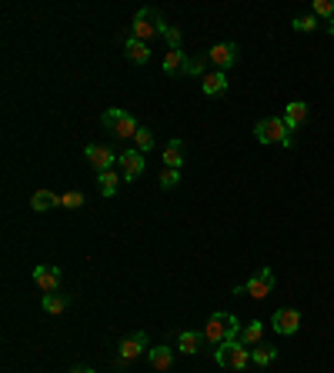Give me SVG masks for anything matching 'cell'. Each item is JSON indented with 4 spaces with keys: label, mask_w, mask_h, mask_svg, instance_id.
Masks as SVG:
<instances>
[{
    "label": "cell",
    "mask_w": 334,
    "mask_h": 373,
    "mask_svg": "<svg viewBox=\"0 0 334 373\" xmlns=\"http://www.w3.org/2000/svg\"><path fill=\"white\" fill-rule=\"evenodd\" d=\"M121 183H124L121 170H104V174H97V187H101V197H114Z\"/></svg>",
    "instance_id": "cell-19"
},
{
    "label": "cell",
    "mask_w": 334,
    "mask_h": 373,
    "mask_svg": "<svg viewBox=\"0 0 334 373\" xmlns=\"http://www.w3.org/2000/svg\"><path fill=\"white\" fill-rule=\"evenodd\" d=\"M117 167H121V177H124V183L137 180V177L144 174V153H141V150H134V147H128L124 153H121Z\"/></svg>",
    "instance_id": "cell-11"
},
{
    "label": "cell",
    "mask_w": 334,
    "mask_h": 373,
    "mask_svg": "<svg viewBox=\"0 0 334 373\" xmlns=\"http://www.w3.org/2000/svg\"><path fill=\"white\" fill-rule=\"evenodd\" d=\"M160 187H164V190L180 187V170H167V167H164V174H160Z\"/></svg>",
    "instance_id": "cell-29"
},
{
    "label": "cell",
    "mask_w": 334,
    "mask_h": 373,
    "mask_svg": "<svg viewBox=\"0 0 334 373\" xmlns=\"http://www.w3.org/2000/svg\"><path fill=\"white\" fill-rule=\"evenodd\" d=\"M160 37L167 40V47H171V50H180V27L160 24Z\"/></svg>",
    "instance_id": "cell-26"
},
{
    "label": "cell",
    "mask_w": 334,
    "mask_h": 373,
    "mask_svg": "<svg viewBox=\"0 0 334 373\" xmlns=\"http://www.w3.org/2000/svg\"><path fill=\"white\" fill-rule=\"evenodd\" d=\"M160 160H164L167 170H180V167H184V140H180V137L167 140V147H164V153H160Z\"/></svg>",
    "instance_id": "cell-17"
},
{
    "label": "cell",
    "mask_w": 334,
    "mask_h": 373,
    "mask_svg": "<svg viewBox=\"0 0 334 373\" xmlns=\"http://www.w3.org/2000/svg\"><path fill=\"white\" fill-rule=\"evenodd\" d=\"M147 360H151V367H154L157 373H167V370H171V363H174V347L157 344V347L147 350Z\"/></svg>",
    "instance_id": "cell-15"
},
{
    "label": "cell",
    "mask_w": 334,
    "mask_h": 373,
    "mask_svg": "<svg viewBox=\"0 0 334 373\" xmlns=\"http://www.w3.org/2000/svg\"><path fill=\"white\" fill-rule=\"evenodd\" d=\"M144 350H151L147 347V333H144V330H134L130 337H124V340H121V353H117V370H124L128 363H134Z\"/></svg>",
    "instance_id": "cell-7"
},
{
    "label": "cell",
    "mask_w": 334,
    "mask_h": 373,
    "mask_svg": "<svg viewBox=\"0 0 334 373\" xmlns=\"http://www.w3.org/2000/svg\"><path fill=\"white\" fill-rule=\"evenodd\" d=\"M201 90H204V97H221V94L228 90V74H224V70L204 74L201 77Z\"/></svg>",
    "instance_id": "cell-16"
},
{
    "label": "cell",
    "mask_w": 334,
    "mask_h": 373,
    "mask_svg": "<svg viewBox=\"0 0 334 373\" xmlns=\"http://www.w3.org/2000/svg\"><path fill=\"white\" fill-rule=\"evenodd\" d=\"M237 44L234 40H224V44H214V47L207 50V64H214V70H228V67H234L237 64Z\"/></svg>",
    "instance_id": "cell-8"
},
{
    "label": "cell",
    "mask_w": 334,
    "mask_h": 373,
    "mask_svg": "<svg viewBox=\"0 0 334 373\" xmlns=\"http://www.w3.org/2000/svg\"><path fill=\"white\" fill-rule=\"evenodd\" d=\"M30 207H34L37 214H47L53 207H60V194H53V190H37V194L30 197Z\"/></svg>",
    "instance_id": "cell-21"
},
{
    "label": "cell",
    "mask_w": 334,
    "mask_h": 373,
    "mask_svg": "<svg viewBox=\"0 0 334 373\" xmlns=\"http://www.w3.org/2000/svg\"><path fill=\"white\" fill-rule=\"evenodd\" d=\"M204 330H180L178 333V347L180 353H187V357H194V353H201V347H204Z\"/></svg>",
    "instance_id": "cell-14"
},
{
    "label": "cell",
    "mask_w": 334,
    "mask_h": 373,
    "mask_svg": "<svg viewBox=\"0 0 334 373\" xmlns=\"http://www.w3.org/2000/svg\"><path fill=\"white\" fill-rule=\"evenodd\" d=\"M271 290H274V270L271 267H261L248 283H241L234 294H244V297H254V300H264L271 297Z\"/></svg>",
    "instance_id": "cell-6"
},
{
    "label": "cell",
    "mask_w": 334,
    "mask_h": 373,
    "mask_svg": "<svg viewBox=\"0 0 334 373\" xmlns=\"http://www.w3.org/2000/svg\"><path fill=\"white\" fill-rule=\"evenodd\" d=\"M60 207H67V210H80V207H84V194H80V190H67V194H60Z\"/></svg>",
    "instance_id": "cell-28"
},
{
    "label": "cell",
    "mask_w": 334,
    "mask_h": 373,
    "mask_svg": "<svg viewBox=\"0 0 334 373\" xmlns=\"http://www.w3.org/2000/svg\"><path fill=\"white\" fill-rule=\"evenodd\" d=\"M291 27H294L298 34H311V30L318 27V17H314V14H301V17H294V21H291Z\"/></svg>",
    "instance_id": "cell-27"
},
{
    "label": "cell",
    "mask_w": 334,
    "mask_h": 373,
    "mask_svg": "<svg viewBox=\"0 0 334 373\" xmlns=\"http://www.w3.org/2000/svg\"><path fill=\"white\" fill-rule=\"evenodd\" d=\"M271 326H274V333H281V337L298 333V330H301V310H294V307H281V310L271 317Z\"/></svg>",
    "instance_id": "cell-10"
},
{
    "label": "cell",
    "mask_w": 334,
    "mask_h": 373,
    "mask_svg": "<svg viewBox=\"0 0 334 373\" xmlns=\"http://www.w3.org/2000/svg\"><path fill=\"white\" fill-rule=\"evenodd\" d=\"M71 373H94V370H91V367H74Z\"/></svg>",
    "instance_id": "cell-30"
},
{
    "label": "cell",
    "mask_w": 334,
    "mask_h": 373,
    "mask_svg": "<svg viewBox=\"0 0 334 373\" xmlns=\"http://www.w3.org/2000/svg\"><path fill=\"white\" fill-rule=\"evenodd\" d=\"M311 14H314V17H324V24H331L334 21V0H314V3H311Z\"/></svg>",
    "instance_id": "cell-25"
},
{
    "label": "cell",
    "mask_w": 334,
    "mask_h": 373,
    "mask_svg": "<svg viewBox=\"0 0 334 373\" xmlns=\"http://www.w3.org/2000/svg\"><path fill=\"white\" fill-rule=\"evenodd\" d=\"M278 353H281V350H278V347H267V344H261V347H254V350H251V363L264 370V367H271V363L278 360Z\"/></svg>",
    "instance_id": "cell-22"
},
{
    "label": "cell",
    "mask_w": 334,
    "mask_h": 373,
    "mask_svg": "<svg viewBox=\"0 0 334 373\" xmlns=\"http://www.w3.org/2000/svg\"><path fill=\"white\" fill-rule=\"evenodd\" d=\"M71 303H74V294H44V297H40V307H44L47 313H53V317L64 313Z\"/></svg>",
    "instance_id": "cell-18"
},
{
    "label": "cell",
    "mask_w": 334,
    "mask_h": 373,
    "mask_svg": "<svg viewBox=\"0 0 334 373\" xmlns=\"http://www.w3.org/2000/svg\"><path fill=\"white\" fill-rule=\"evenodd\" d=\"M101 127L107 130V133H114L117 140H134L137 137V130H141V124H137V117L134 114H128V110H104L101 114Z\"/></svg>",
    "instance_id": "cell-2"
},
{
    "label": "cell",
    "mask_w": 334,
    "mask_h": 373,
    "mask_svg": "<svg viewBox=\"0 0 334 373\" xmlns=\"http://www.w3.org/2000/svg\"><path fill=\"white\" fill-rule=\"evenodd\" d=\"M124 53H128L130 64H147V60H151V47L141 44V40H134V37L124 40Z\"/></svg>",
    "instance_id": "cell-20"
},
{
    "label": "cell",
    "mask_w": 334,
    "mask_h": 373,
    "mask_svg": "<svg viewBox=\"0 0 334 373\" xmlns=\"http://www.w3.org/2000/svg\"><path fill=\"white\" fill-rule=\"evenodd\" d=\"M214 360H217V367H224V370L241 373L251 363V347H244L241 340H228V344H221V347L214 350Z\"/></svg>",
    "instance_id": "cell-3"
},
{
    "label": "cell",
    "mask_w": 334,
    "mask_h": 373,
    "mask_svg": "<svg viewBox=\"0 0 334 373\" xmlns=\"http://www.w3.org/2000/svg\"><path fill=\"white\" fill-rule=\"evenodd\" d=\"M254 137H257V144H281V147H291V144H294V137H291V130L284 124V117H264V120H257Z\"/></svg>",
    "instance_id": "cell-4"
},
{
    "label": "cell",
    "mask_w": 334,
    "mask_h": 373,
    "mask_svg": "<svg viewBox=\"0 0 334 373\" xmlns=\"http://www.w3.org/2000/svg\"><path fill=\"white\" fill-rule=\"evenodd\" d=\"M160 24H164L160 10H151V7H144V10H137V17H134V24H130L128 37L141 40V44H147L154 34H160Z\"/></svg>",
    "instance_id": "cell-5"
},
{
    "label": "cell",
    "mask_w": 334,
    "mask_h": 373,
    "mask_svg": "<svg viewBox=\"0 0 334 373\" xmlns=\"http://www.w3.org/2000/svg\"><path fill=\"white\" fill-rule=\"evenodd\" d=\"M134 150H141V153L154 150V130H151V127H141V130H137V137H134Z\"/></svg>",
    "instance_id": "cell-24"
},
{
    "label": "cell",
    "mask_w": 334,
    "mask_h": 373,
    "mask_svg": "<svg viewBox=\"0 0 334 373\" xmlns=\"http://www.w3.org/2000/svg\"><path fill=\"white\" fill-rule=\"evenodd\" d=\"M84 157L91 160V167H94L97 174H104V170H114V164L121 160V153H114V150L104 147V144H87V147H84Z\"/></svg>",
    "instance_id": "cell-9"
},
{
    "label": "cell",
    "mask_w": 334,
    "mask_h": 373,
    "mask_svg": "<svg viewBox=\"0 0 334 373\" xmlns=\"http://www.w3.org/2000/svg\"><path fill=\"white\" fill-rule=\"evenodd\" d=\"M308 114H311V107L305 103V100H291V103H287V110H284V124H287V130L294 133L298 127L308 120Z\"/></svg>",
    "instance_id": "cell-13"
},
{
    "label": "cell",
    "mask_w": 334,
    "mask_h": 373,
    "mask_svg": "<svg viewBox=\"0 0 334 373\" xmlns=\"http://www.w3.org/2000/svg\"><path fill=\"white\" fill-rule=\"evenodd\" d=\"M34 283H37V287H40V294H57V290H60V270H57V267H47V263H44V267H34Z\"/></svg>",
    "instance_id": "cell-12"
},
{
    "label": "cell",
    "mask_w": 334,
    "mask_h": 373,
    "mask_svg": "<svg viewBox=\"0 0 334 373\" xmlns=\"http://www.w3.org/2000/svg\"><path fill=\"white\" fill-rule=\"evenodd\" d=\"M241 330L244 324L234 317V313H224V310H217V313H211L207 317V326H204V340L211 347L217 350L221 344H228V340H237L241 337Z\"/></svg>",
    "instance_id": "cell-1"
},
{
    "label": "cell",
    "mask_w": 334,
    "mask_h": 373,
    "mask_svg": "<svg viewBox=\"0 0 334 373\" xmlns=\"http://www.w3.org/2000/svg\"><path fill=\"white\" fill-rule=\"evenodd\" d=\"M261 337H264V324H261V320H251V324H244V330H241L237 340H241L244 347H257Z\"/></svg>",
    "instance_id": "cell-23"
}]
</instances>
